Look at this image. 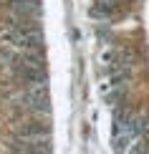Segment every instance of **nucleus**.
<instances>
[{
    "label": "nucleus",
    "mask_w": 149,
    "mask_h": 154,
    "mask_svg": "<svg viewBox=\"0 0 149 154\" xmlns=\"http://www.w3.org/2000/svg\"><path fill=\"white\" fill-rule=\"evenodd\" d=\"M15 73L25 86H33V83H46V66L38 56H25V58L15 66Z\"/></svg>",
    "instance_id": "nucleus-1"
},
{
    "label": "nucleus",
    "mask_w": 149,
    "mask_h": 154,
    "mask_svg": "<svg viewBox=\"0 0 149 154\" xmlns=\"http://www.w3.org/2000/svg\"><path fill=\"white\" fill-rule=\"evenodd\" d=\"M25 106L30 111H38V114H46L51 109V101H48V86L46 83H33V86L25 88V96H23Z\"/></svg>",
    "instance_id": "nucleus-2"
},
{
    "label": "nucleus",
    "mask_w": 149,
    "mask_h": 154,
    "mask_svg": "<svg viewBox=\"0 0 149 154\" xmlns=\"http://www.w3.org/2000/svg\"><path fill=\"white\" fill-rule=\"evenodd\" d=\"M8 5L23 23H36L41 13V0H8Z\"/></svg>",
    "instance_id": "nucleus-3"
},
{
    "label": "nucleus",
    "mask_w": 149,
    "mask_h": 154,
    "mask_svg": "<svg viewBox=\"0 0 149 154\" xmlns=\"http://www.w3.org/2000/svg\"><path fill=\"white\" fill-rule=\"evenodd\" d=\"M20 134L28 139H46L48 137V124H41V121H30V124L20 126Z\"/></svg>",
    "instance_id": "nucleus-4"
}]
</instances>
